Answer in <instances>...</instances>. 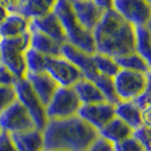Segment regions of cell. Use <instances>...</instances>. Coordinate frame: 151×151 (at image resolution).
I'll return each instance as SVG.
<instances>
[{
  "label": "cell",
  "mask_w": 151,
  "mask_h": 151,
  "mask_svg": "<svg viewBox=\"0 0 151 151\" xmlns=\"http://www.w3.org/2000/svg\"><path fill=\"white\" fill-rule=\"evenodd\" d=\"M91 35L96 53L115 58L134 52V27L113 8L102 12Z\"/></svg>",
  "instance_id": "6da1fadb"
},
{
  "label": "cell",
  "mask_w": 151,
  "mask_h": 151,
  "mask_svg": "<svg viewBox=\"0 0 151 151\" xmlns=\"http://www.w3.org/2000/svg\"><path fill=\"white\" fill-rule=\"evenodd\" d=\"M44 151H85L98 138V133L80 117L49 119L42 129Z\"/></svg>",
  "instance_id": "7a4b0ae2"
},
{
  "label": "cell",
  "mask_w": 151,
  "mask_h": 151,
  "mask_svg": "<svg viewBox=\"0 0 151 151\" xmlns=\"http://www.w3.org/2000/svg\"><path fill=\"white\" fill-rule=\"evenodd\" d=\"M52 12L57 16L58 21L63 27L64 35H65V42L73 45L74 48L82 50V52L89 53V55L96 53L91 31L85 29L77 21L69 0H57Z\"/></svg>",
  "instance_id": "3957f363"
},
{
  "label": "cell",
  "mask_w": 151,
  "mask_h": 151,
  "mask_svg": "<svg viewBox=\"0 0 151 151\" xmlns=\"http://www.w3.org/2000/svg\"><path fill=\"white\" fill-rule=\"evenodd\" d=\"M29 48V32L13 39H0V64L8 69L16 80L25 77L24 55Z\"/></svg>",
  "instance_id": "277c9868"
},
{
  "label": "cell",
  "mask_w": 151,
  "mask_h": 151,
  "mask_svg": "<svg viewBox=\"0 0 151 151\" xmlns=\"http://www.w3.org/2000/svg\"><path fill=\"white\" fill-rule=\"evenodd\" d=\"M150 74L119 69L113 77V86L118 101H133L150 88Z\"/></svg>",
  "instance_id": "5b68a950"
},
{
  "label": "cell",
  "mask_w": 151,
  "mask_h": 151,
  "mask_svg": "<svg viewBox=\"0 0 151 151\" xmlns=\"http://www.w3.org/2000/svg\"><path fill=\"white\" fill-rule=\"evenodd\" d=\"M81 106L73 88L58 86L53 93L52 98L45 106V114L49 119H64V118L74 117Z\"/></svg>",
  "instance_id": "8992f818"
},
{
  "label": "cell",
  "mask_w": 151,
  "mask_h": 151,
  "mask_svg": "<svg viewBox=\"0 0 151 151\" xmlns=\"http://www.w3.org/2000/svg\"><path fill=\"white\" fill-rule=\"evenodd\" d=\"M15 93H16V99L24 106V109L28 111L31 118L33 119L35 126L39 130H42L48 122L47 114H45V106L41 104L32 88L29 86L28 81L25 78H20L16 80L15 85Z\"/></svg>",
  "instance_id": "52a82bcc"
},
{
  "label": "cell",
  "mask_w": 151,
  "mask_h": 151,
  "mask_svg": "<svg viewBox=\"0 0 151 151\" xmlns=\"http://www.w3.org/2000/svg\"><path fill=\"white\" fill-rule=\"evenodd\" d=\"M35 127L36 126L33 119L17 99L0 113V131L13 134L31 130Z\"/></svg>",
  "instance_id": "ba28073f"
},
{
  "label": "cell",
  "mask_w": 151,
  "mask_h": 151,
  "mask_svg": "<svg viewBox=\"0 0 151 151\" xmlns=\"http://www.w3.org/2000/svg\"><path fill=\"white\" fill-rule=\"evenodd\" d=\"M113 9L133 27L150 25L151 1L149 0H114Z\"/></svg>",
  "instance_id": "9c48e42d"
},
{
  "label": "cell",
  "mask_w": 151,
  "mask_h": 151,
  "mask_svg": "<svg viewBox=\"0 0 151 151\" xmlns=\"http://www.w3.org/2000/svg\"><path fill=\"white\" fill-rule=\"evenodd\" d=\"M44 72L57 83V86L65 88H72L80 78H82L81 72L63 56L48 57Z\"/></svg>",
  "instance_id": "30bf717a"
},
{
  "label": "cell",
  "mask_w": 151,
  "mask_h": 151,
  "mask_svg": "<svg viewBox=\"0 0 151 151\" xmlns=\"http://www.w3.org/2000/svg\"><path fill=\"white\" fill-rule=\"evenodd\" d=\"M77 117H80L98 133L99 129H102L111 118H114V105L107 101L81 105L77 111Z\"/></svg>",
  "instance_id": "8fae6325"
},
{
  "label": "cell",
  "mask_w": 151,
  "mask_h": 151,
  "mask_svg": "<svg viewBox=\"0 0 151 151\" xmlns=\"http://www.w3.org/2000/svg\"><path fill=\"white\" fill-rule=\"evenodd\" d=\"M61 56L70 61L81 72L83 78L94 81L99 76L96 66H94L91 55H89V53H85L82 50L77 49L73 45L68 44V42H64V44H61Z\"/></svg>",
  "instance_id": "7c38bea8"
},
{
  "label": "cell",
  "mask_w": 151,
  "mask_h": 151,
  "mask_svg": "<svg viewBox=\"0 0 151 151\" xmlns=\"http://www.w3.org/2000/svg\"><path fill=\"white\" fill-rule=\"evenodd\" d=\"M69 1L78 23L88 31H93L104 11L99 9L93 3V0H69Z\"/></svg>",
  "instance_id": "4fadbf2b"
},
{
  "label": "cell",
  "mask_w": 151,
  "mask_h": 151,
  "mask_svg": "<svg viewBox=\"0 0 151 151\" xmlns=\"http://www.w3.org/2000/svg\"><path fill=\"white\" fill-rule=\"evenodd\" d=\"M29 29H35V31L50 37L58 44L65 42V35H64L63 27H61L57 16L53 12H49L48 15L41 16V17L29 20Z\"/></svg>",
  "instance_id": "5bb4252c"
},
{
  "label": "cell",
  "mask_w": 151,
  "mask_h": 151,
  "mask_svg": "<svg viewBox=\"0 0 151 151\" xmlns=\"http://www.w3.org/2000/svg\"><path fill=\"white\" fill-rule=\"evenodd\" d=\"M24 78L28 81L29 86L35 91L37 98L41 101V104L44 106H47L49 99L52 98L53 93L58 88L57 83L45 72H41V73H25V77Z\"/></svg>",
  "instance_id": "9a60e30c"
},
{
  "label": "cell",
  "mask_w": 151,
  "mask_h": 151,
  "mask_svg": "<svg viewBox=\"0 0 151 151\" xmlns=\"http://www.w3.org/2000/svg\"><path fill=\"white\" fill-rule=\"evenodd\" d=\"M9 138L16 151H44L42 131L36 127L21 133L9 134Z\"/></svg>",
  "instance_id": "2e32d148"
},
{
  "label": "cell",
  "mask_w": 151,
  "mask_h": 151,
  "mask_svg": "<svg viewBox=\"0 0 151 151\" xmlns=\"http://www.w3.org/2000/svg\"><path fill=\"white\" fill-rule=\"evenodd\" d=\"M133 129L130 126H127L123 121H121L119 118L114 117L106 123L102 129L98 130V137L105 141H107L109 143L115 145L118 142L123 141V139L131 137Z\"/></svg>",
  "instance_id": "e0dca14e"
},
{
  "label": "cell",
  "mask_w": 151,
  "mask_h": 151,
  "mask_svg": "<svg viewBox=\"0 0 151 151\" xmlns=\"http://www.w3.org/2000/svg\"><path fill=\"white\" fill-rule=\"evenodd\" d=\"M29 32V20L20 13H8L0 24V39H13Z\"/></svg>",
  "instance_id": "ac0fdd59"
},
{
  "label": "cell",
  "mask_w": 151,
  "mask_h": 151,
  "mask_svg": "<svg viewBox=\"0 0 151 151\" xmlns=\"http://www.w3.org/2000/svg\"><path fill=\"white\" fill-rule=\"evenodd\" d=\"M29 48L47 57L61 56V44L35 29H29Z\"/></svg>",
  "instance_id": "d6986e66"
},
{
  "label": "cell",
  "mask_w": 151,
  "mask_h": 151,
  "mask_svg": "<svg viewBox=\"0 0 151 151\" xmlns=\"http://www.w3.org/2000/svg\"><path fill=\"white\" fill-rule=\"evenodd\" d=\"M72 88H73L76 96H77L78 101L81 102V105L97 104V102L105 101L98 86L93 81L88 80V78H83V77L80 78Z\"/></svg>",
  "instance_id": "ffe728a7"
},
{
  "label": "cell",
  "mask_w": 151,
  "mask_h": 151,
  "mask_svg": "<svg viewBox=\"0 0 151 151\" xmlns=\"http://www.w3.org/2000/svg\"><path fill=\"white\" fill-rule=\"evenodd\" d=\"M114 117L119 118L131 129L142 125L141 109L133 101H118L114 105Z\"/></svg>",
  "instance_id": "44dd1931"
},
{
  "label": "cell",
  "mask_w": 151,
  "mask_h": 151,
  "mask_svg": "<svg viewBox=\"0 0 151 151\" xmlns=\"http://www.w3.org/2000/svg\"><path fill=\"white\" fill-rule=\"evenodd\" d=\"M56 1L57 0H27L24 4L20 5L17 13L28 20H33L52 12Z\"/></svg>",
  "instance_id": "7402d4cb"
},
{
  "label": "cell",
  "mask_w": 151,
  "mask_h": 151,
  "mask_svg": "<svg viewBox=\"0 0 151 151\" xmlns=\"http://www.w3.org/2000/svg\"><path fill=\"white\" fill-rule=\"evenodd\" d=\"M150 39V25L134 27V52H137L149 63L151 61Z\"/></svg>",
  "instance_id": "603a6c76"
},
{
  "label": "cell",
  "mask_w": 151,
  "mask_h": 151,
  "mask_svg": "<svg viewBox=\"0 0 151 151\" xmlns=\"http://www.w3.org/2000/svg\"><path fill=\"white\" fill-rule=\"evenodd\" d=\"M119 69H126V70H133V72H141V73L150 74L151 66L150 63L146 61L142 56H139L137 52H130L127 55L115 57Z\"/></svg>",
  "instance_id": "cb8c5ba5"
},
{
  "label": "cell",
  "mask_w": 151,
  "mask_h": 151,
  "mask_svg": "<svg viewBox=\"0 0 151 151\" xmlns=\"http://www.w3.org/2000/svg\"><path fill=\"white\" fill-rule=\"evenodd\" d=\"M91 58H93V63L97 72L101 76H106V77L113 78L117 74V72L119 70V66H118L115 58L110 57V56L101 55V53H93Z\"/></svg>",
  "instance_id": "d4e9b609"
},
{
  "label": "cell",
  "mask_w": 151,
  "mask_h": 151,
  "mask_svg": "<svg viewBox=\"0 0 151 151\" xmlns=\"http://www.w3.org/2000/svg\"><path fill=\"white\" fill-rule=\"evenodd\" d=\"M47 58V56L36 52L32 48H28L25 50V55H24L27 73H41V72H44Z\"/></svg>",
  "instance_id": "484cf974"
},
{
  "label": "cell",
  "mask_w": 151,
  "mask_h": 151,
  "mask_svg": "<svg viewBox=\"0 0 151 151\" xmlns=\"http://www.w3.org/2000/svg\"><path fill=\"white\" fill-rule=\"evenodd\" d=\"M98 89L101 90L102 96H104L105 101L110 102V104L115 105L118 102V98L115 96V91H114V86H113V78L106 77V76H101L99 74L96 80L93 81Z\"/></svg>",
  "instance_id": "4316f807"
},
{
  "label": "cell",
  "mask_w": 151,
  "mask_h": 151,
  "mask_svg": "<svg viewBox=\"0 0 151 151\" xmlns=\"http://www.w3.org/2000/svg\"><path fill=\"white\" fill-rule=\"evenodd\" d=\"M131 137L139 142L145 147L146 151H151V127L141 125L138 127L133 129Z\"/></svg>",
  "instance_id": "83f0119b"
},
{
  "label": "cell",
  "mask_w": 151,
  "mask_h": 151,
  "mask_svg": "<svg viewBox=\"0 0 151 151\" xmlns=\"http://www.w3.org/2000/svg\"><path fill=\"white\" fill-rule=\"evenodd\" d=\"M13 101H16V93L13 86L0 85V113L8 107Z\"/></svg>",
  "instance_id": "f1b7e54d"
},
{
  "label": "cell",
  "mask_w": 151,
  "mask_h": 151,
  "mask_svg": "<svg viewBox=\"0 0 151 151\" xmlns=\"http://www.w3.org/2000/svg\"><path fill=\"white\" fill-rule=\"evenodd\" d=\"M113 149L114 151H146L145 147L133 137H129V138L113 145Z\"/></svg>",
  "instance_id": "f546056e"
},
{
  "label": "cell",
  "mask_w": 151,
  "mask_h": 151,
  "mask_svg": "<svg viewBox=\"0 0 151 151\" xmlns=\"http://www.w3.org/2000/svg\"><path fill=\"white\" fill-rule=\"evenodd\" d=\"M85 151H114V149H113L111 143L98 137Z\"/></svg>",
  "instance_id": "4dcf8cb0"
},
{
  "label": "cell",
  "mask_w": 151,
  "mask_h": 151,
  "mask_svg": "<svg viewBox=\"0 0 151 151\" xmlns=\"http://www.w3.org/2000/svg\"><path fill=\"white\" fill-rule=\"evenodd\" d=\"M16 82V78L13 77V74L8 70L5 66H3L0 64V85L5 86H13Z\"/></svg>",
  "instance_id": "1f68e13d"
},
{
  "label": "cell",
  "mask_w": 151,
  "mask_h": 151,
  "mask_svg": "<svg viewBox=\"0 0 151 151\" xmlns=\"http://www.w3.org/2000/svg\"><path fill=\"white\" fill-rule=\"evenodd\" d=\"M150 89H146L143 93H141L135 99H133V102L139 107V109H145V107L151 106V101H150Z\"/></svg>",
  "instance_id": "d6a6232c"
},
{
  "label": "cell",
  "mask_w": 151,
  "mask_h": 151,
  "mask_svg": "<svg viewBox=\"0 0 151 151\" xmlns=\"http://www.w3.org/2000/svg\"><path fill=\"white\" fill-rule=\"evenodd\" d=\"M0 151H16L11 142L9 134L4 133V131H0Z\"/></svg>",
  "instance_id": "836d02e7"
},
{
  "label": "cell",
  "mask_w": 151,
  "mask_h": 151,
  "mask_svg": "<svg viewBox=\"0 0 151 151\" xmlns=\"http://www.w3.org/2000/svg\"><path fill=\"white\" fill-rule=\"evenodd\" d=\"M0 7H3L8 13H17L20 4L17 0H0Z\"/></svg>",
  "instance_id": "e575fe53"
},
{
  "label": "cell",
  "mask_w": 151,
  "mask_h": 151,
  "mask_svg": "<svg viewBox=\"0 0 151 151\" xmlns=\"http://www.w3.org/2000/svg\"><path fill=\"white\" fill-rule=\"evenodd\" d=\"M150 117H151V106L141 109V122H142V125L151 127V118Z\"/></svg>",
  "instance_id": "d590c367"
},
{
  "label": "cell",
  "mask_w": 151,
  "mask_h": 151,
  "mask_svg": "<svg viewBox=\"0 0 151 151\" xmlns=\"http://www.w3.org/2000/svg\"><path fill=\"white\" fill-rule=\"evenodd\" d=\"M93 3L99 8L101 11H107L113 8L114 0H93Z\"/></svg>",
  "instance_id": "8d00e7d4"
},
{
  "label": "cell",
  "mask_w": 151,
  "mask_h": 151,
  "mask_svg": "<svg viewBox=\"0 0 151 151\" xmlns=\"http://www.w3.org/2000/svg\"><path fill=\"white\" fill-rule=\"evenodd\" d=\"M7 15H8V12L4 9L3 7H0V24L3 23V20H4L5 17H7Z\"/></svg>",
  "instance_id": "74e56055"
},
{
  "label": "cell",
  "mask_w": 151,
  "mask_h": 151,
  "mask_svg": "<svg viewBox=\"0 0 151 151\" xmlns=\"http://www.w3.org/2000/svg\"><path fill=\"white\" fill-rule=\"evenodd\" d=\"M25 1H27V0H17V3H19V4H20V5H21V4H24V3H25Z\"/></svg>",
  "instance_id": "f35d334b"
},
{
  "label": "cell",
  "mask_w": 151,
  "mask_h": 151,
  "mask_svg": "<svg viewBox=\"0 0 151 151\" xmlns=\"http://www.w3.org/2000/svg\"><path fill=\"white\" fill-rule=\"evenodd\" d=\"M53 151H65V150H53Z\"/></svg>",
  "instance_id": "ab89813d"
},
{
  "label": "cell",
  "mask_w": 151,
  "mask_h": 151,
  "mask_svg": "<svg viewBox=\"0 0 151 151\" xmlns=\"http://www.w3.org/2000/svg\"><path fill=\"white\" fill-rule=\"evenodd\" d=\"M149 1H151V0H149Z\"/></svg>",
  "instance_id": "60d3db41"
}]
</instances>
